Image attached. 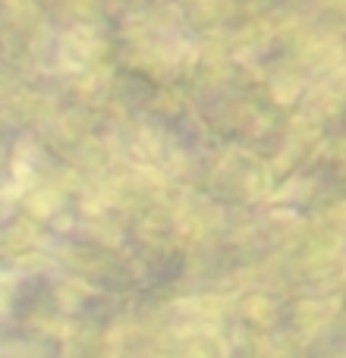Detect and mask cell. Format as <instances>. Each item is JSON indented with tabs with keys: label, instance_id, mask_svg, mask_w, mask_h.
I'll return each mask as SVG.
<instances>
[{
	"label": "cell",
	"instance_id": "1",
	"mask_svg": "<svg viewBox=\"0 0 346 358\" xmlns=\"http://www.w3.org/2000/svg\"><path fill=\"white\" fill-rule=\"evenodd\" d=\"M60 192L57 189H38V192H32L29 195V210L35 217H50L57 208H60Z\"/></svg>",
	"mask_w": 346,
	"mask_h": 358
},
{
	"label": "cell",
	"instance_id": "2",
	"mask_svg": "<svg viewBox=\"0 0 346 358\" xmlns=\"http://www.w3.org/2000/svg\"><path fill=\"white\" fill-rule=\"evenodd\" d=\"M299 88H303V85H299L296 76H286V79H277V82H274L271 92H274V98H277L280 104H290V101H296Z\"/></svg>",
	"mask_w": 346,
	"mask_h": 358
}]
</instances>
